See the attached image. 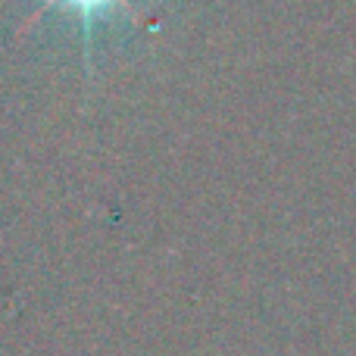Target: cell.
I'll list each match as a JSON object with an SVG mask.
<instances>
[{
    "label": "cell",
    "mask_w": 356,
    "mask_h": 356,
    "mask_svg": "<svg viewBox=\"0 0 356 356\" xmlns=\"http://www.w3.org/2000/svg\"><path fill=\"white\" fill-rule=\"evenodd\" d=\"M54 6L75 13V16L81 19V25L91 29L97 19H104L106 13L119 10V6H122V10H131V0H44V10H54Z\"/></svg>",
    "instance_id": "obj_1"
}]
</instances>
